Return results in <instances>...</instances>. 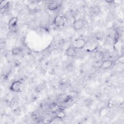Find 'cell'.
I'll return each mask as SVG.
<instances>
[{
  "label": "cell",
  "mask_w": 124,
  "mask_h": 124,
  "mask_svg": "<svg viewBox=\"0 0 124 124\" xmlns=\"http://www.w3.org/2000/svg\"><path fill=\"white\" fill-rule=\"evenodd\" d=\"M86 44V41L81 38H78L74 40L72 43V46L75 49H81L84 47Z\"/></svg>",
  "instance_id": "cell-1"
},
{
  "label": "cell",
  "mask_w": 124,
  "mask_h": 124,
  "mask_svg": "<svg viewBox=\"0 0 124 124\" xmlns=\"http://www.w3.org/2000/svg\"><path fill=\"white\" fill-rule=\"evenodd\" d=\"M65 22V17L62 15H58L54 19L53 23L54 25L58 27H62L64 25Z\"/></svg>",
  "instance_id": "cell-2"
},
{
  "label": "cell",
  "mask_w": 124,
  "mask_h": 124,
  "mask_svg": "<svg viewBox=\"0 0 124 124\" xmlns=\"http://www.w3.org/2000/svg\"><path fill=\"white\" fill-rule=\"evenodd\" d=\"M22 86V83L20 81H14L11 85L10 89L13 92L19 93L21 91Z\"/></svg>",
  "instance_id": "cell-3"
},
{
  "label": "cell",
  "mask_w": 124,
  "mask_h": 124,
  "mask_svg": "<svg viewBox=\"0 0 124 124\" xmlns=\"http://www.w3.org/2000/svg\"><path fill=\"white\" fill-rule=\"evenodd\" d=\"M84 25L83 21L81 19H76L73 23V27L76 31H79L81 30Z\"/></svg>",
  "instance_id": "cell-4"
},
{
  "label": "cell",
  "mask_w": 124,
  "mask_h": 124,
  "mask_svg": "<svg viewBox=\"0 0 124 124\" xmlns=\"http://www.w3.org/2000/svg\"><path fill=\"white\" fill-rule=\"evenodd\" d=\"M17 18L16 17L12 18L9 22V28L11 31H16L17 28Z\"/></svg>",
  "instance_id": "cell-5"
},
{
  "label": "cell",
  "mask_w": 124,
  "mask_h": 124,
  "mask_svg": "<svg viewBox=\"0 0 124 124\" xmlns=\"http://www.w3.org/2000/svg\"><path fill=\"white\" fill-rule=\"evenodd\" d=\"M112 64H113V61L109 60H105L103 61L102 63L100 64L99 68L103 69H106L111 67Z\"/></svg>",
  "instance_id": "cell-6"
},
{
  "label": "cell",
  "mask_w": 124,
  "mask_h": 124,
  "mask_svg": "<svg viewBox=\"0 0 124 124\" xmlns=\"http://www.w3.org/2000/svg\"><path fill=\"white\" fill-rule=\"evenodd\" d=\"M61 5V3L58 1H54L50 3L48 5V8L51 11L55 10L60 7Z\"/></svg>",
  "instance_id": "cell-7"
},
{
  "label": "cell",
  "mask_w": 124,
  "mask_h": 124,
  "mask_svg": "<svg viewBox=\"0 0 124 124\" xmlns=\"http://www.w3.org/2000/svg\"><path fill=\"white\" fill-rule=\"evenodd\" d=\"M76 53V49L72 46L68 47L65 51V54L70 57H73Z\"/></svg>",
  "instance_id": "cell-8"
},
{
  "label": "cell",
  "mask_w": 124,
  "mask_h": 124,
  "mask_svg": "<svg viewBox=\"0 0 124 124\" xmlns=\"http://www.w3.org/2000/svg\"><path fill=\"white\" fill-rule=\"evenodd\" d=\"M56 116L57 118L60 119H62L65 117V113L62 111H59L56 114Z\"/></svg>",
  "instance_id": "cell-9"
},
{
  "label": "cell",
  "mask_w": 124,
  "mask_h": 124,
  "mask_svg": "<svg viewBox=\"0 0 124 124\" xmlns=\"http://www.w3.org/2000/svg\"><path fill=\"white\" fill-rule=\"evenodd\" d=\"M8 3V2L7 1H5V0L1 1L0 3V8L1 10L5 8H6L7 7Z\"/></svg>",
  "instance_id": "cell-10"
},
{
  "label": "cell",
  "mask_w": 124,
  "mask_h": 124,
  "mask_svg": "<svg viewBox=\"0 0 124 124\" xmlns=\"http://www.w3.org/2000/svg\"><path fill=\"white\" fill-rule=\"evenodd\" d=\"M21 51V49L20 47H16L12 49V53L13 55H18Z\"/></svg>",
  "instance_id": "cell-11"
},
{
  "label": "cell",
  "mask_w": 124,
  "mask_h": 124,
  "mask_svg": "<svg viewBox=\"0 0 124 124\" xmlns=\"http://www.w3.org/2000/svg\"><path fill=\"white\" fill-rule=\"evenodd\" d=\"M107 113V110L106 108H103L100 111V115L104 116Z\"/></svg>",
  "instance_id": "cell-12"
},
{
  "label": "cell",
  "mask_w": 124,
  "mask_h": 124,
  "mask_svg": "<svg viewBox=\"0 0 124 124\" xmlns=\"http://www.w3.org/2000/svg\"><path fill=\"white\" fill-rule=\"evenodd\" d=\"M124 56H122V57H120V63H124Z\"/></svg>",
  "instance_id": "cell-13"
},
{
  "label": "cell",
  "mask_w": 124,
  "mask_h": 124,
  "mask_svg": "<svg viewBox=\"0 0 124 124\" xmlns=\"http://www.w3.org/2000/svg\"><path fill=\"white\" fill-rule=\"evenodd\" d=\"M106 1L107 2H108V3H113L114 2V1H113V0H109H109L108 1V0H106Z\"/></svg>",
  "instance_id": "cell-14"
}]
</instances>
